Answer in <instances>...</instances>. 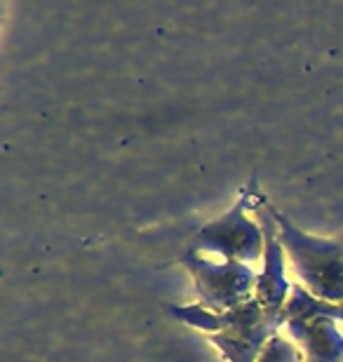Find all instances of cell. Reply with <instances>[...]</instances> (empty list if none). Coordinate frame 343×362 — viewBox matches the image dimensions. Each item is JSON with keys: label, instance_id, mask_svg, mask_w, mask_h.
Segmentation results:
<instances>
[{"label": "cell", "instance_id": "cell-1", "mask_svg": "<svg viewBox=\"0 0 343 362\" xmlns=\"http://www.w3.org/2000/svg\"><path fill=\"white\" fill-rule=\"evenodd\" d=\"M167 313L188 327L205 332L228 362H257L277 329L287 325L282 313H268L257 299L226 313H214L205 306H170Z\"/></svg>", "mask_w": 343, "mask_h": 362}, {"label": "cell", "instance_id": "cell-2", "mask_svg": "<svg viewBox=\"0 0 343 362\" xmlns=\"http://www.w3.org/2000/svg\"><path fill=\"white\" fill-rule=\"evenodd\" d=\"M271 212L282 247L303 287L318 299L343 303V243L303 233L282 212L273 207Z\"/></svg>", "mask_w": 343, "mask_h": 362}, {"label": "cell", "instance_id": "cell-3", "mask_svg": "<svg viewBox=\"0 0 343 362\" xmlns=\"http://www.w3.org/2000/svg\"><path fill=\"white\" fill-rule=\"evenodd\" d=\"M266 198L259 191L257 177L243 188L240 198L236 200L228 212L219 219L205 223L198 233L191 238L186 252H214L221 255L226 262H240V264H254L264 255V228L257 221L247 219V209H252L264 202Z\"/></svg>", "mask_w": 343, "mask_h": 362}, {"label": "cell", "instance_id": "cell-4", "mask_svg": "<svg viewBox=\"0 0 343 362\" xmlns=\"http://www.w3.org/2000/svg\"><path fill=\"white\" fill-rule=\"evenodd\" d=\"M179 264L191 273L202 306L214 313H226L254 299L259 275L250 266L240 262L214 264L195 252H184L179 257Z\"/></svg>", "mask_w": 343, "mask_h": 362}, {"label": "cell", "instance_id": "cell-5", "mask_svg": "<svg viewBox=\"0 0 343 362\" xmlns=\"http://www.w3.org/2000/svg\"><path fill=\"white\" fill-rule=\"evenodd\" d=\"M254 212H257L261 228H264V273L259 275L254 299L268 313H282L291 292V282L284 275V247L280 235H277V223L273 219L271 205L264 200L254 207Z\"/></svg>", "mask_w": 343, "mask_h": 362}, {"label": "cell", "instance_id": "cell-6", "mask_svg": "<svg viewBox=\"0 0 343 362\" xmlns=\"http://www.w3.org/2000/svg\"><path fill=\"white\" fill-rule=\"evenodd\" d=\"M287 332L301 346L306 362H343V334L334 320L287 322Z\"/></svg>", "mask_w": 343, "mask_h": 362}, {"label": "cell", "instance_id": "cell-7", "mask_svg": "<svg viewBox=\"0 0 343 362\" xmlns=\"http://www.w3.org/2000/svg\"><path fill=\"white\" fill-rule=\"evenodd\" d=\"M282 315L287 322H310V320L343 322V303L318 299L303 285H291L287 306H284Z\"/></svg>", "mask_w": 343, "mask_h": 362}, {"label": "cell", "instance_id": "cell-8", "mask_svg": "<svg viewBox=\"0 0 343 362\" xmlns=\"http://www.w3.org/2000/svg\"><path fill=\"white\" fill-rule=\"evenodd\" d=\"M257 362H306V358L294 344L282 339L280 334H275L271 341L266 344V349L261 351Z\"/></svg>", "mask_w": 343, "mask_h": 362}]
</instances>
